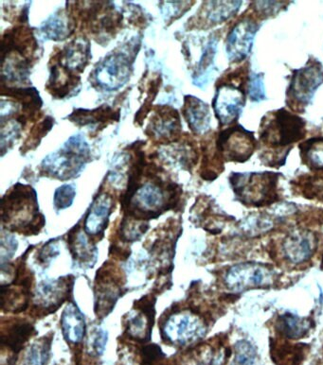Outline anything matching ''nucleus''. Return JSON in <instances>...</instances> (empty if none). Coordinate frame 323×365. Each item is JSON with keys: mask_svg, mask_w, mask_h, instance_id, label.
I'll return each mask as SVG.
<instances>
[{"mask_svg": "<svg viewBox=\"0 0 323 365\" xmlns=\"http://www.w3.org/2000/svg\"><path fill=\"white\" fill-rule=\"evenodd\" d=\"M116 117L119 118V114H116L110 107L104 106L95 110H74L69 118L78 125H89V124L114 120Z\"/></svg>", "mask_w": 323, "mask_h": 365, "instance_id": "a878e982", "label": "nucleus"}, {"mask_svg": "<svg viewBox=\"0 0 323 365\" xmlns=\"http://www.w3.org/2000/svg\"><path fill=\"white\" fill-rule=\"evenodd\" d=\"M258 29V23L249 17L241 19L232 29L227 38V52L232 62H242L246 59L252 51Z\"/></svg>", "mask_w": 323, "mask_h": 365, "instance_id": "ddd939ff", "label": "nucleus"}, {"mask_svg": "<svg viewBox=\"0 0 323 365\" xmlns=\"http://www.w3.org/2000/svg\"><path fill=\"white\" fill-rule=\"evenodd\" d=\"M313 322L290 312L280 315L276 321V331L287 340H299L307 335L313 327Z\"/></svg>", "mask_w": 323, "mask_h": 365, "instance_id": "412c9836", "label": "nucleus"}, {"mask_svg": "<svg viewBox=\"0 0 323 365\" xmlns=\"http://www.w3.org/2000/svg\"><path fill=\"white\" fill-rule=\"evenodd\" d=\"M163 185L164 182L159 178L156 182L138 185L130 198L122 202V205L148 219L156 218L163 211L174 205V202L167 200L166 192L176 188V185L169 184L165 188Z\"/></svg>", "mask_w": 323, "mask_h": 365, "instance_id": "39448f33", "label": "nucleus"}, {"mask_svg": "<svg viewBox=\"0 0 323 365\" xmlns=\"http://www.w3.org/2000/svg\"><path fill=\"white\" fill-rule=\"evenodd\" d=\"M277 280L272 267L261 263L246 262L232 266L227 271L224 282L229 291L241 292L250 289L269 288Z\"/></svg>", "mask_w": 323, "mask_h": 365, "instance_id": "423d86ee", "label": "nucleus"}, {"mask_svg": "<svg viewBox=\"0 0 323 365\" xmlns=\"http://www.w3.org/2000/svg\"><path fill=\"white\" fill-rule=\"evenodd\" d=\"M249 95L252 101H263L264 98V88L262 74L253 75L249 85Z\"/></svg>", "mask_w": 323, "mask_h": 365, "instance_id": "473e14b6", "label": "nucleus"}, {"mask_svg": "<svg viewBox=\"0 0 323 365\" xmlns=\"http://www.w3.org/2000/svg\"><path fill=\"white\" fill-rule=\"evenodd\" d=\"M256 144L257 142L252 132L235 125L220 133L217 140V150L224 160L244 163L252 158Z\"/></svg>", "mask_w": 323, "mask_h": 365, "instance_id": "1a4fd4ad", "label": "nucleus"}, {"mask_svg": "<svg viewBox=\"0 0 323 365\" xmlns=\"http://www.w3.org/2000/svg\"><path fill=\"white\" fill-rule=\"evenodd\" d=\"M318 247L316 235L305 229H296L284 237L282 252L291 264H302L314 256Z\"/></svg>", "mask_w": 323, "mask_h": 365, "instance_id": "f8f14e48", "label": "nucleus"}, {"mask_svg": "<svg viewBox=\"0 0 323 365\" xmlns=\"http://www.w3.org/2000/svg\"><path fill=\"white\" fill-rule=\"evenodd\" d=\"M51 339L44 337L36 341L29 349L26 364L48 365L51 357Z\"/></svg>", "mask_w": 323, "mask_h": 365, "instance_id": "cd10ccee", "label": "nucleus"}, {"mask_svg": "<svg viewBox=\"0 0 323 365\" xmlns=\"http://www.w3.org/2000/svg\"><path fill=\"white\" fill-rule=\"evenodd\" d=\"M127 315L126 333L129 338L141 343L149 341L155 315L152 300L147 301V298H145L139 309H133Z\"/></svg>", "mask_w": 323, "mask_h": 365, "instance_id": "4468645a", "label": "nucleus"}, {"mask_svg": "<svg viewBox=\"0 0 323 365\" xmlns=\"http://www.w3.org/2000/svg\"><path fill=\"white\" fill-rule=\"evenodd\" d=\"M61 329L64 338L69 344H78L86 335V321L76 304L69 303L61 317Z\"/></svg>", "mask_w": 323, "mask_h": 365, "instance_id": "a211bd4d", "label": "nucleus"}, {"mask_svg": "<svg viewBox=\"0 0 323 365\" xmlns=\"http://www.w3.org/2000/svg\"><path fill=\"white\" fill-rule=\"evenodd\" d=\"M39 220L36 193L28 185L17 184L2 200V222L11 230L26 229L28 234L39 233L41 227L30 220Z\"/></svg>", "mask_w": 323, "mask_h": 365, "instance_id": "f03ea898", "label": "nucleus"}, {"mask_svg": "<svg viewBox=\"0 0 323 365\" xmlns=\"http://www.w3.org/2000/svg\"><path fill=\"white\" fill-rule=\"evenodd\" d=\"M304 118L284 108L264 115L261 121L260 141L269 150L261 153V159L270 167L281 166L296 142L307 135Z\"/></svg>", "mask_w": 323, "mask_h": 365, "instance_id": "f257e3e1", "label": "nucleus"}, {"mask_svg": "<svg viewBox=\"0 0 323 365\" xmlns=\"http://www.w3.org/2000/svg\"><path fill=\"white\" fill-rule=\"evenodd\" d=\"M58 255H59V249H58L56 243L49 242L41 249L39 256L40 262L43 264H48Z\"/></svg>", "mask_w": 323, "mask_h": 365, "instance_id": "f704fd0d", "label": "nucleus"}, {"mask_svg": "<svg viewBox=\"0 0 323 365\" xmlns=\"http://www.w3.org/2000/svg\"><path fill=\"white\" fill-rule=\"evenodd\" d=\"M229 179L244 205L263 207L277 201L278 175L274 173H232Z\"/></svg>", "mask_w": 323, "mask_h": 365, "instance_id": "7ed1b4c3", "label": "nucleus"}, {"mask_svg": "<svg viewBox=\"0 0 323 365\" xmlns=\"http://www.w3.org/2000/svg\"><path fill=\"white\" fill-rule=\"evenodd\" d=\"M17 242L14 237L2 236L1 239V262L11 259L14 252L16 251Z\"/></svg>", "mask_w": 323, "mask_h": 365, "instance_id": "72a5a7b5", "label": "nucleus"}, {"mask_svg": "<svg viewBox=\"0 0 323 365\" xmlns=\"http://www.w3.org/2000/svg\"><path fill=\"white\" fill-rule=\"evenodd\" d=\"M151 133L162 139H171L179 134L180 130L179 115L174 109H161L150 124Z\"/></svg>", "mask_w": 323, "mask_h": 365, "instance_id": "4be33fe9", "label": "nucleus"}, {"mask_svg": "<svg viewBox=\"0 0 323 365\" xmlns=\"http://www.w3.org/2000/svg\"><path fill=\"white\" fill-rule=\"evenodd\" d=\"M302 163L311 170H323V138H313L299 146Z\"/></svg>", "mask_w": 323, "mask_h": 365, "instance_id": "393cba45", "label": "nucleus"}, {"mask_svg": "<svg viewBox=\"0 0 323 365\" xmlns=\"http://www.w3.org/2000/svg\"><path fill=\"white\" fill-rule=\"evenodd\" d=\"M132 61L126 53L118 51L104 58L95 71V79L100 88L109 91H117L129 80Z\"/></svg>", "mask_w": 323, "mask_h": 365, "instance_id": "9b49d317", "label": "nucleus"}, {"mask_svg": "<svg viewBox=\"0 0 323 365\" xmlns=\"http://www.w3.org/2000/svg\"><path fill=\"white\" fill-rule=\"evenodd\" d=\"M112 208L113 201L109 194L101 193L98 195L97 198L93 201L84 219V232L89 236L103 234L109 225Z\"/></svg>", "mask_w": 323, "mask_h": 365, "instance_id": "2eb2a0df", "label": "nucleus"}, {"mask_svg": "<svg viewBox=\"0 0 323 365\" xmlns=\"http://www.w3.org/2000/svg\"><path fill=\"white\" fill-rule=\"evenodd\" d=\"M247 94L242 85L226 81L217 86L212 107L221 126L229 125L240 117L246 104Z\"/></svg>", "mask_w": 323, "mask_h": 365, "instance_id": "9d476101", "label": "nucleus"}, {"mask_svg": "<svg viewBox=\"0 0 323 365\" xmlns=\"http://www.w3.org/2000/svg\"><path fill=\"white\" fill-rule=\"evenodd\" d=\"M66 19L68 17L64 16L62 13H58L46 20L45 24L42 26V31L46 38L61 41L69 36L71 26L69 22L66 21Z\"/></svg>", "mask_w": 323, "mask_h": 365, "instance_id": "bb28decb", "label": "nucleus"}, {"mask_svg": "<svg viewBox=\"0 0 323 365\" xmlns=\"http://www.w3.org/2000/svg\"><path fill=\"white\" fill-rule=\"evenodd\" d=\"M76 190L74 185H64L62 187H58L54 193V207L58 210H66L71 207L74 201Z\"/></svg>", "mask_w": 323, "mask_h": 365, "instance_id": "c756f323", "label": "nucleus"}, {"mask_svg": "<svg viewBox=\"0 0 323 365\" xmlns=\"http://www.w3.org/2000/svg\"><path fill=\"white\" fill-rule=\"evenodd\" d=\"M305 349V344H272V358L276 365H301Z\"/></svg>", "mask_w": 323, "mask_h": 365, "instance_id": "b1692460", "label": "nucleus"}, {"mask_svg": "<svg viewBox=\"0 0 323 365\" xmlns=\"http://www.w3.org/2000/svg\"><path fill=\"white\" fill-rule=\"evenodd\" d=\"M205 322L193 312H177L166 319L162 326V335L165 341L176 346L199 341L206 335Z\"/></svg>", "mask_w": 323, "mask_h": 365, "instance_id": "0eeeda50", "label": "nucleus"}, {"mask_svg": "<svg viewBox=\"0 0 323 365\" xmlns=\"http://www.w3.org/2000/svg\"><path fill=\"white\" fill-rule=\"evenodd\" d=\"M107 344V332L101 329H96L92 334H90L87 341V349L89 353L94 356L103 354Z\"/></svg>", "mask_w": 323, "mask_h": 365, "instance_id": "7c9ffc66", "label": "nucleus"}, {"mask_svg": "<svg viewBox=\"0 0 323 365\" xmlns=\"http://www.w3.org/2000/svg\"><path fill=\"white\" fill-rule=\"evenodd\" d=\"M89 145L81 135H74L57 153L46 156L42 162L44 172L52 178L68 180L79 175L89 161Z\"/></svg>", "mask_w": 323, "mask_h": 365, "instance_id": "20e7f679", "label": "nucleus"}, {"mask_svg": "<svg viewBox=\"0 0 323 365\" xmlns=\"http://www.w3.org/2000/svg\"><path fill=\"white\" fill-rule=\"evenodd\" d=\"M75 233L71 232L69 237V249L74 257L78 262H81L83 264L87 262H94L96 260V248L89 242L86 236V233L81 232L78 228H74Z\"/></svg>", "mask_w": 323, "mask_h": 365, "instance_id": "5701e85b", "label": "nucleus"}, {"mask_svg": "<svg viewBox=\"0 0 323 365\" xmlns=\"http://www.w3.org/2000/svg\"><path fill=\"white\" fill-rule=\"evenodd\" d=\"M323 83V68L314 61L304 68L293 72L287 91V103L295 111H302L309 103L317 88Z\"/></svg>", "mask_w": 323, "mask_h": 365, "instance_id": "6e6552de", "label": "nucleus"}, {"mask_svg": "<svg viewBox=\"0 0 323 365\" xmlns=\"http://www.w3.org/2000/svg\"><path fill=\"white\" fill-rule=\"evenodd\" d=\"M36 332L34 326L26 321H16L10 326L2 329V349L11 350L14 354H17L29 339Z\"/></svg>", "mask_w": 323, "mask_h": 365, "instance_id": "aec40b11", "label": "nucleus"}, {"mask_svg": "<svg viewBox=\"0 0 323 365\" xmlns=\"http://www.w3.org/2000/svg\"><path fill=\"white\" fill-rule=\"evenodd\" d=\"M163 357H164V354H163L161 347L156 344H149L141 350V365H153Z\"/></svg>", "mask_w": 323, "mask_h": 365, "instance_id": "2f4dec72", "label": "nucleus"}, {"mask_svg": "<svg viewBox=\"0 0 323 365\" xmlns=\"http://www.w3.org/2000/svg\"><path fill=\"white\" fill-rule=\"evenodd\" d=\"M183 114L194 134L202 135L208 131L211 121L209 106L199 98L187 96L185 98Z\"/></svg>", "mask_w": 323, "mask_h": 365, "instance_id": "6ab92c4d", "label": "nucleus"}, {"mask_svg": "<svg viewBox=\"0 0 323 365\" xmlns=\"http://www.w3.org/2000/svg\"><path fill=\"white\" fill-rule=\"evenodd\" d=\"M256 351L247 341H237L234 346V358L232 365H254Z\"/></svg>", "mask_w": 323, "mask_h": 365, "instance_id": "c85d7f7f", "label": "nucleus"}, {"mask_svg": "<svg viewBox=\"0 0 323 365\" xmlns=\"http://www.w3.org/2000/svg\"><path fill=\"white\" fill-rule=\"evenodd\" d=\"M66 278L54 281H46L37 289V305L46 311L55 312L59 308L69 294V283Z\"/></svg>", "mask_w": 323, "mask_h": 365, "instance_id": "dca6fc26", "label": "nucleus"}, {"mask_svg": "<svg viewBox=\"0 0 323 365\" xmlns=\"http://www.w3.org/2000/svg\"><path fill=\"white\" fill-rule=\"evenodd\" d=\"M90 58V46L87 40L75 39L58 56V65L63 66L66 71L83 72Z\"/></svg>", "mask_w": 323, "mask_h": 365, "instance_id": "f3484780", "label": "nucleus"}]
</instances>
